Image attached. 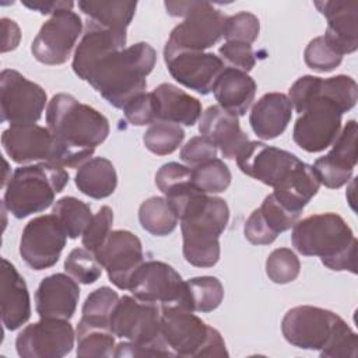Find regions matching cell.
Wrapping results in <instances>:
<instances>
[{
	"label": "cell",
	"mask_w": 358,
	"mask_h": 358,
	"mask_svg": "<svg viewBox=\"0 0 358 358\" xmlns=\"http://www.w3.org/2000/svg\"><path fill=\"white\" fill-rule=\"evenodd\" d=\"M46 124L56 144V164L80 168L109 136V120L70 94H56L46 108Z\"/></svg>",
	"instance_id": "obj_2"
},
{
	"label": "cell",
	"mask_w": 358,
	"mask_h": 358,
	"mask_svg": "<svg viewBox=\"0 0 358 358\" xmlns=\"http://www.w3.org/2000/svg\"><path fill=\"white\" fill-rule=\"evenodd\" d=\"M193 312H213L224 299V287L217 277L201 275L186 281Z\"/></svg>",
	"instance_id": "obj_35"
},
{
	"label": "cell",
	"mask_w": 358,
	"mask_h": 358,
	"mask_svg": "<svg viewBox=\"0 0 358 358\" xmlns=\"http://www.w3.org/2000/svg\"><path fill=\"white\" fill-rule=\"evenodd\" d=\"M175 357L173 352L164 347H151V345H140L130 341H122L116 344L113 357Z\"/></svg>",
	"instance_id": "obj_49"
},
{
	"label": "cell",
	"mask_w": 358,
	"mask_h": 358,
	"mask_svg": "<svg viewBox=\"0 0 358 358\" xmlns=\"http://www.w3.org/2000/svg\"><path fill=\"white\" fill-rule=\"evenodd\" d=\"M117 301V292L109 287L94 289L85 298L78 324L91 329H110V316Z\"/></svg>",
	"instance_id": "obj_32"
},
{
	"label": "cell",
	"mask_w": 358,
	"mask_h": 358,
	"mask_svg": "<svg viewBox=\"0 0 358 358\" xmlns=\"http://www.w3.org/2000/svg\"><path fill=\"white\" fill-rule=\"evenodd\" d=\"M343 113L330 102L312 101L294 124L292 138L306 152H320L330 147L341 130Z\"/></svg>",
	"instance_id": "obj_17"
},
{
	"label": "cell",
	"mask_w": 358,
	"mask_h": 358,
	"mask_svg": "<svg viewBox=\"0 0 358 358\" xmlns=\"http://www.w3.org/2000/svg\"><path fill=\"white\" fill-rule=\"evenodd\" d=\"M256 88L255 80L248 73L225 67L215 80L213 92L221 108L236 116H243L255 99Z\"/></svg>",
	"instance_id": "obj_28"
},
{
	"label": "cell",
	"mask_w": 358,
	"mask_h": 358,
	"mask_svg": "<svg viewBox=\"0 0 358 358\" xmlns=\"http://www.w3.org/2000/svg\"><path fill=\"white\" fill-rule=\"evenodd\" d=\"M243 235L252 245H270L278 236L266 224L259 208L253 210L248 217L243 227Z\"/></svg>",
	"instance_id": "obj_48"
},
{
	"label": "cell",
	"mask_w": 358,
	"mask_h": 358,
	"mask_svg": "<svg viewBox=\"0 0 358 358\" xmlns=\"http://www.w3.org/2000/svg\"><path fill=\"white\" fill-rule=\"evenodd\" d=\"M74 182L83 194L92 199H105L116 190L117 175L109 159L95 157L78 168Z\"/></svg>",
	"instance_id": "obj_29"
},
{
	"label": "cell",
	"mask_w": 358,
	"mask_h": 358,
	"mask_svg": "<svg viewBox=\"0 0 358 358\" xmlns=\"http://www.w3.org/2000/svg\"><path fill=\"white\" fill-rule=\"evenodd\" d=\"M303 60L306 66L319 73H327L338 67L343 62V56L337 55L324 41L323 35L312 39L303 52Z\"/></svg>",
	"instance_id": "obj_44"
},
{
	"label": "cell",
	"mask_w": 358,
	"mask_h": 358,
	"mask_svg": "<svg viewBox=\"0 0 358 358\" xmlns=\"http://www.w3.org/2000/svg\"><path fill=\"white\" fill-rule=\"evenodd\" d=\"M157 122L193 126L201 116V102L179 87L162 83L152 90Z\"/></svg>",
	"instance_id": "obj_27"
},
{
	"label": "cell",
	"mask_w": 358,
	"mask_h": 358,
	"mask_svg": "<svg viewBox=\"0 0 358 358\" xmlns=\"http://www.w3.org/2000/svg\"><path fill=\"white\" fill-rule=\"evenodd\" d=\"M155 185L166 200H175L197 190L193 182V168L179 162L164 164L155 173Z\"/></svg>",
	"instance_id": "obj_33"
},
{
	"label": "cell",
	"mask_w": 358,
	"mask_h": 358,
	"mask_svg": "<svg viewBox=\"0 0 358 358\" xmlns=\"http://www.w3.org/2000/svg\"><path fill=\"white\" fill-rule=\"evenodd\" d=\"M220 57L222 62L231 64V67L238 69L241 71H250L256 64L255 52L252 45L243 42H225L218 49Z\"/></svg>",
	"instance_id": "obj_46"
},
{
	"label": "cell",
	"mask_w": 358,
	"mask_h": 358,
	"mask_svg": "<svg viewBox=\"0 0 358 358\" xmlns=\"http://www.w3.org/2000/svg\"><path fill=\"white\" fill-rule=\"evenodd\" d=\"M69 183L64 166L38 162L17 168L10 176L3 197L4 207L18 220L42 213Z\"/></svg>",
	"instance_id": "obj_6"
},
{
	"label": "cell",
	"mask_w": 358,
	"mask_h": 358,
	"mask_svg": "<svg viewBox=\"0 0 358 358\" xmlns=\"http://www.w3.org/2000/svg\"><path fill=\"white\" fill-rule=\"evenodd\" d=\"M199 131L220 148L224 158L234 159L250 141L241 129L236 115L225 110L220 105L208 106L199 119Z\"/></svg>",
	"instance_id": "obj_24"
},
{
	"label": "cell",
	"mask_w": 358,
	"mask_h": 358,
	"mask_svg": "<svg viewBox=\"0 0 358 358\" xmlns=\"http://www.w3.org/2000/svg\"><path fill=\"white\" fill-rule=\"evenodd\" d=\"M64 270L81 284H94L102 274V266L95 253L85 248L73 249L64 260Z\"/></svg>",
	"instance_id": "obj_39"
},
{
	"label": "cell",
	"mask_w": 358,
	"mask_h": 358,
	"mask_svg": "<svg viewBox=\"0 0 358 358\" xmlns=\"http://www.w3.org/2000/svg\"><path fill=\"white\" fill-rule=\"evenodd\" d=\"M80 287L64 273L45 277L35 292V308L39 317L70 320L77 309Z\"/></svg>",
	"instance_id": "obj_23"
},
{
	"label": "cell",
	"mask_w": 358,
	"mask_h": 358,
	"mask_svg": "<svg viewBox=\"0 0 358 358\" xmlns=\"http://www.w3.org/2000/svg\"><path fill=\"white\" fill-rule=\"evenodd\" d=\"M315 7L327 18V45L340 56L354 53L358 49V1L324 0L315 1Z\"/></svg>",
	"instance_id": "obj_22"
},
{
	"label": "cell",
	"mask_w": 358,
	"mask_h": 358,
	"mask_svg": "<svg viewBox=\"0 0 358 358\" xmlns=\"http://www.w3.org/2000/svg\"><path fill=\"white\" fill-rule=\"evenodd\" d=\"M0 305L1 322L7 330L20 329L31 317V298L25 280L7 259H1Z\"/></svg>",
	"instance_id": "obj_25"
},
{
	"label": "cell",
	"mask_w": 358,
	"mask_h": 358,
	"mask_svg": "<svg viewBox=\"0 0 358 358\" xmlns=\"http://www.w3.org/2000/svg\"><path fill=\"white\" fill-rule=\"evenodd\" d=\"M113 225V211L109 206H102L96 214L92 215L88 227L81 235L83 246L92 253H96L99 248L105 243L112 232Z\"/></svg>",
	"instance_id": "obj_43"
},
{
	"label": "cell",
	"mask_w": 358,
	"mask_h": 358,
	"mask_svg": "<svg viewBox=\"0 0 358 358\" xmlns=\"http://www.w3.org/2000/svg\"><path fill=\"white\" fill-rule=\"evenodd\" d=\"M127 289L133 296L165 309L192 310L187 282L168 263L144 262L131 275Z\"/></svg>",
	"instance_id": "obj_9"
},
{
	"label": "cell",
	"mask_w": 358,
	"mask_h": 358,
	"mask_svg": "<svg viewBox=\"0 0 358 358\" xmlns=\"http://www.w3.org/2000/svg\"><path fill=\"white\" fill-rule=\"evenodd\" d=\"M166 13L172 17H183L176 25L164 50L204 52L224 36L227 15L208 1H165Z\"/></svg>",
	"instance_id": "obj_7"
},
{
	"label": "cell",
	"mask_w": 358,
	"mask_h": 358,
	"mask_svg": "<svg viewBox=\"0 0 358 358\" xmlns=\"http://www.w3.org/2000/svg\"><path fill=\"white\" fill-rule=\"evenodd\" d=\"M291 242L303 256L320 257L333 271L357 274V239L344 218L336 213L309 215L292 227Z\"/></svg>",
	"instance_id": "obj_5"
},
{
	"label": "cell",
	"mask_w": 358,
	"mask_h": 358,
	"mask_svg": "<svg viewBox=\"0 0 358 358\" xmlns=\"http://www.w3.org/2000/svg\"><path fill=\"white\" fill-rule=\"evenodd\" d=\"M124 117L133 126H145L157 122V110L152 92H143L131 99L124 108Z\"/></svg>",
	"instance_id": "obj_45"
},
{
	"label": "cell",
	"mask_w": 358,
	"mask_h": 358,
	"mask_svg": "<svg viewBox=\"0 0 358 358\" xmlns=\"http://www.w3.org/2000/svg\"><path fill=\"white\" fill-rule=\"evenodd\" d=\"M8 158L20 165L35 161L56 164V144L48 127L39 124L10 126L1 134Z\"/></svg>",
	"instance_id": "obj_20"
},
{
	"label": "cell",
	"mask_w": 358,
	"mask_h": 358,
	"mask_svg": "<svg viewBox=\"0 0 358 358\" xmlns=\"http://www.w3.org/2000/svg\"><path fill=\"white\" fill-rule=\"evenodd\" d=\"M260 32L259 18L248 11L236 13L227 17L224 27V38L227 42H243L253 43Z\"/></svg>",
	"instance_id": "obj_41"
},
{
	"label": "cell",
	"mask_w": 358,
	"mask_h": 358,
	"mask_svg": "<svg viewBox=\"0 0 358 358\" xmlns=\"http://www.w3.org/2000/svg\"><path fill=\"white\" fill-rule=\"evenodd\" d=\"M138 221L151 235L166 236L175 231L179 217L165 197L154 196L140 204Z\"/></svg>",
	"instance_id": "obj_31"
},
{
	"label": "cell",
	"mask_w": 358,
	"mask_h": 358,
	"mask_svg": "<svg viewBox=\"0 0 358 358\" xmlns=\"http://www.w3.org/2000/svg\"><path fill=\"white\" fill-rule=\"evenodd\" d=\"M231 179L229 168L218 158H213L193 168V182L206 194L225 192L231 185Z\"/></svg>",
	"instance_id": "obj_38"
},
{
	"label": "cell",
	"mask_w": 358,
	"mask_h": 358,
	"mask_svg": "<svg viewBox=\"0 0 358 358\" xmlns=\"http://www.w3.org/2000/svg\"><path fill=\"white\" fill-rule=\"evenodd\" d=\"M301 271L298 256L288 248L274 249L266 260V274L275 284L294 281Z\"/></svg>",
	"instance_id": "obj_40"
},
{
	"label": "cell",
	"mask_w": 358,
	"mask_h": 358,
	"mask_svg": "<svg viewBox=\"0 0 358 358\" xmlns=\"http://www.w3.org/2000/svg\"><path fill=\"white\" fill-rule=\"evenodd\" d=\"M66 241L67 234L55 214L39 215L24 227L20 255L32 270H45L59 262Z\"/></svg>",
	"instance_id": "obj_13"
},
{
	"label": "cell",
	"mask_w": 358,
	"mask_h": 358,
	"mask_svg": "<svg viewBox=\"0 0 358 358\" xmlns=\"http://www.w3.org/2000/svg\"><path fill=\"white\" fill-rule=\"evenodd\" d=\"M81 34V17L73 10H60L43 22L32 41L31 53L42 64H63L69 60Z\"/></svg>",
	"instance_id": "obj_14"
},
{
	"label": "cell",
	"mask_w": 358,
	"mask_h": 358,
	"mask_svg": "<svg viewBox=\"0 0 358 358\" xmlns=\"http://www.w3.org/2000/svg\"><path fill=\"white\" fill-rule=\"evenodd\" d=\"M74 338L76 333L69 320L41 317L18 333L15 348L22 358H62L71 352Z\"/></svg>",
	"instance_id": "obj_15"
},
{
	"label": "cell",
	"mask_w": 358,
	"mask_h": 358,
	"mask_svg": "<svg viewBox=\"0 0 358 358\" xmlns=\"http://www.w3.org/2000/svg\"><path fill=\"white\" fill-rule=\"evenodd\" d=\"M218 148L206 137H192L180 150V159L190 168H196L217 157Z\"/></svg>",
	"instance_id": "obj_47"
},
{
	"label": "cell",
	"mask_w": 358,
	"mask_h": 358,
	"mask_svg": "<svg viewBox=\"0 0 358 358\" xmlns=\"http://www.w3.org/2000/svg\"><path fill=\"white\" fill-rule=\"evenodd\" d=\"M110 330L126 341L169 350L161 336V308L136 296L119 298L110 316Z\"/></svg>",
	"instance_id": "obj_10"
},
{
	"label": "cell",
	"mask_w": 358,
	"mask_h": 358,
	"mask_svg": "<svg viewBox=\"0 0 358 358\" xmlns=\"http://www.w3.org/2000/svg\"><path fill=\"white\" fill-rule=\"evenodd\" d=\"M288 98L299 115L315 99L330 102L341 113H345L357 103L358 85L352 77L344 74L329 78L302 76L291 85Z\"/></svg>",
	"instance_id": "obj_16"
},
{
	"label": "cell",
	"mask_w": 358,
	"mask_h": 358,
	"mask_svg": "<svg viewBox=\"0 0 358 358\" xmlns=\"http://www.w3.org/2000/svg\"><path fill=\"white\" fill-rule=\"evenodd\" d=\"M157 62L155 49L147 42L116 48L103 38L81 42L73 57L74 74L87 81L105 101L123 109L145 92L147 76Z\"/></svg>",
	"instance_id": "obj_1"
},
{
	"label": "cell",
	"mask_w": 358,
	"mask_h": 358,
	"mask_svg": "<svg viewBox=\"0 0 358 358\" xmlns=\"http://www.w3.org/2000/svg\"><path fill=\"white\" fill-rule=\"evenodd\" d=\"M161 336L175 357H228L221 333L192 310H161Z\"/></svg>",
	"instance_id": "obj_8"
},
{
	"label": "cell",
	"mask_w": 358,
	"mask_h": 358,
	"mask_svg": "<svg viewBox=\"0 0 358 358\" xmlns=\"http://www.w3.org/2000/svg\"><path fill=\"white\" fill-rule=\"evenodd\" d=\"M266 224L274 234H281L291 229L298 221L301 214L289 210L282 203H280L271 193L266 196L262 206L259 207Z\"/></svg>",
	"instance_id": "obj_42"
},
{
	"label": "cell",
	"mask_w": 358,
	"mask_h": 358,
	"mask_svg": "<svg viewBox=\"0 0 358 358\" xmlns=\"http://www.w3.org/2000/svg\"><path fill=\"white\" fill-rule=\"evenodd\" d=\"M183 239V257L194 267H213L218 263L220 235L229 221L224 199L197 192L176 207Z\"/></svg>",
	"instance_id": "obj_4"
},
{
	"label": "cell",
	"mask_w": 358,
	"mask_h": 358,
	"mask_svg": "<svg viewBox=\"0 0 358 358\" xmlns=\"http://www.w3.org/2000/svg\"><path fill=\"white\" fill-rule=\"evenodd\" d=\"M137 3L136 1H126V0H81L78 1V8L87 15L88 20L117 31L124 32L130 25L134 13H136Z\"/></svg>",
	"instance_id": "obj_30"
},
{
	"label": "cell",
	"mask_w": 358,
	"mask_h": 358,
	"mask_svg": "<svg viewBox=\"0 0 358 358\" xmlns=\"http://www.w3.org/2000/svg\"><path fill=\"white\" fill-rule=\"evenodd\" d=\"M185 140V130L180 124L169 122L152 123L143 136L145 148L155 155H168L179 148Z\"/></svg>",
	"instance_id": "obj_36"
},
{
	"label": "cell",
	"mask_w": 358,
	"mask_h": 358,
	"mask_svg": "<svg viewBox=\"0 0 358 358\" xmlns=\"http://www.w3.org/2000/svg\"><path fill=\"white\" fill-rule=\"evenodd\" d=\"M95 256L119 289H127L131 275L144 263L141 241L126 229L112 231Z\"/></svg>",
	"instance_id": "obj_19"
},
{
	"label": "cell",
	"mask_w": 358,
	"mask_h": 358,
	"mask_svg": "<svg viewBox=\"0 0 358 358\" xmlns=\"http://www.w3.org/2000/svg\"><path fill=\"white\" fill-rule=\"evenodd\" d=\"M77 357H112L115 351V334L110 329H91L77 324Z\"/></svg>",
	"instance_id": "obj_37"
},
{
	"label": "cell",
	"mask_w": 358,
	"mask_h": 358,
	"mask_svg": "<svg viewBox=\"0 0 358 358\" xmlns=\"http://www.w3.org/2000/svg\"><path fill=\"white\" fill-rule=\"evenodd\" d=\"M27 8L38 11L41 14H50L60 10H73L74 3L73 1H64V0H22L21 1Z\"/></svg>",
	"instance_id": "obj_50"
},
{
	"label": "cell",
	"mask_w": 358,
	"mask_h": 358,
	"mask_svg": "<svg viewBox=\"0 0 358 358\" xmlns=\"http://www.w3.org/2000/svg\"><path fill=\"white\" fill-rule=\"evenodd\" d=\"M284 338L294 347L316 350L322 358H355L357 333L334 312L319 306L291 308L281 320Z\"/></svg>",
	"instance_id": "obj_3"
},
{
	"label": "cell",
	"mask_w": 358,
	"mask_h": 358,
	"mask_svg": "<svg viewBox=\"0 0 358 358\" xmlns=\"http://www.w3.org/2000/svg\"><path fill=\"white\" fill-rule=\"evenodd\" d=\"M45 90L25 78L17 70L6 69L0 74L1 120L10 126L35 124L45 109Z\"/></svg>",
	"instance_id": "obj_11"
},
{
	"label": "cell",
	"mask_w": 358,
	"mask_h": 358,
	"mask_svg": "<svg viewBox=\"0 0 358 358\" xmlns=\"http://www.w3.org/2000/svg\"><path fill=\"white\" fill-rule=\"evenodd\" d=\"M53 214L59 218L67 236L71 239L81 236L92 218L90 204L73 196L59 199L53 206Z\"/></svg>",
	"instance_id": "obj_34"
},
{
	"label": "cell",
	"mask_w": 358,
	"mask_h": 358,
	"mask_svg": "<svg viewBox=\"0 0 358 358\" xmlns=\"http://www.w3.org/2000/svg\"><path fill=\"white\" fill-rule=\"evenodd\" d=\"M357 165V122L348 120L331 144V150L312 165L320 185L338 189L348 183Z\"/></svg>",
	"instance_id": "obj_21"
},
{
	"label": "cell",
	"mask_w": 358,
	"mask_h": 358,
	"mask_svg": "<svg viewBox=\"0 0 358 358\" xmlns=\"http://www.w3.org/2000/svg\"><path fill=\"white\" fill-rule=\"evenodd\" d=\"M235 159L245 175L273 189L282 186L303 164L292 152L262 141H249Z\"/></svg>",
	"instance_id": "obj_12"
},
{
	"label": "cell",
	"mask_w": 358,
	"mask_h": 358,
	"mask_svg": "<svg viewBox=\"0 0 358 358\" xmlns=\"http://www.w3.org/2000/svg\"><path fill=\"white\" fill-rule=\"evenodd\" d=\"M164 60L179 84L201 95L213 91L215 80L225 69L222 59L211 52L164 50Z\"/></svg>",
	"instance_id": "obj_18"
},
{
	"label": "cell",
	"mask_w": 358,
	"mask_h": 358,
	"mask_svg": "<svg viewBox=\"0 0 358 358\" xmlns=\"http://www.w3.org/2000/svg\"><path fill=\"white\" fill-rule=\"evenodd\" d=\"M1 32H3V43H1V52H10L14 50L21 39V31L20 27L15 24V21L10 18H1Z\"/></svg>",
	"instance_id": "obj_51"
},
{
	"label": "cell",
	"mask_w": 358,
	"mask_h": 358,
	"mask_svg": "<svg viewBox=\"0 0 358 358\" xmlns=\"http://www.w3.org/2000/svg\"><path fill=\"white\" fill-rule=\"evenodd\" d=\"M292 103L285 94H264L250 110L249 123L253 133L262 140H273L281 136L292 117Z\"/></svg>",
	"instance_id": "obj_26"
}]
</instances>
